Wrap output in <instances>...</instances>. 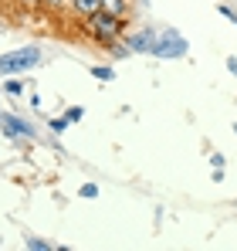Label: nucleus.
I'll return each instance as SVG.
<instances>
[{"mask_svg":"<svg viewBox=\"0 0 237 251\" xmlns=\"http://www.w3.org/2000/svg\"><path fill=\"white\" fill-rule=\"evenodd\" d=\"M85 27H88L95 44H109L125 34V17H118L112 10H95L92 17H85Z\"/></svg>","mask_w":237,"mask_h":251,"instance_id":"f257e3e1","label":"nucleus"},{"mask_svg":"<svg viewBox=\"0 0 237 251\" xmlns=\"http://www.w3.org/2000/svg\"><path fill=\"white\" fill-rule=\"evenodd\" d=\"M210 163H213V170H224V163H227V156H220V153H213V156H210Z\"/></svg>","mask_w":237,"mask_h":251,"instance_id":"2eb2a0df","label":"nucleus"},{"mask_svg":"<svg viewBox=\"0 0 237 251\" xmlns=\"http://www.w3.org/2000/svg\"><path fill=\"white\" fill-rule=\"evenodd\" d=\"M21 3H31V7H38V3H41V0H21Z\"/></svg>","mask_w":237,"mask_h":251,"instance_id":"a211bd4d","label":"nucleus"},{"mask_svg":"<svg viewBox=\"0 0 237 251\" xmlns=\"http://www.w3.org/2000/svg\"><path fill=\"white\" fill-rule=\"evenodd\" d=\"M217 10H220V14H224V17H227L231 24L237 21V10H234V7H227V3H217Z\"/></svg>","mask_w":237,"mask_h":251,"instance_id":"4468645a","label":"nucleus"},{"mask_svg":"<svg viewBox=\"0 0 237 251\" xmlns=\"http://www.w3.org/2000/svg\"><path fill=\"white\" fill-rule=\"evenodd\" d=\"M24 248H31V251H51L54 245H51V241H44V238H34V234H31V238H24Z\"/></svg>","mask_w":237,"mask_h":251,"instance_id":"0eeeda50","label":"nucleus"},{"mask_svg":"<svg viewBox=\"0 0 237 251\" xmlns=\"http://www.w3.org/2000/svg\"><path fill=\"white\" fill-rule=\"evenodd\" d=\"M227 68H231V72L237 75V58H227Z\"/></svg>","mask_w":237,"mask_h":251,"instance_id":"f3484780","label":"nucleus"},{"mask_svg":"<svg viewBox=\"0 0 237 251\" xmlns=\"http://www.w3.org/2000/svg\"><path fill=\"white\" fill-rule=\"evenodd\" d=\"M68 119H51V123H47V129H51V132H65V129H68Z\"/></svg>","mask_w":237,"mask_h":251,"instance_id":"f8f14e48","label":"nucleus"},{"mask_svg":"<svg viewBox=\"0 0 237 251\" xmlns=\"http://www.w3.org/2000/svg\"><path fill=\"white\" fill-rule=\"evenodd\" d=\"M65 119H68V123H81V119H85V109H81V105H71V109L65 112Z\"/></svg>","mask_w":237,"mask_h":251,"instance_id":"9b49d317","label":"nucleus"},{"mask_svg":"<svg viewBox=\"0 0 237 251\" xmlns=\"http://www.w3.org/2000/svg\"><path fill=\"white\" fill-rule=\"evenodd\" d=\"M3 92H7V95H14V99H17V95H21V92H24V85L17 82V78H7V82H3Z\"/></svg>","mask_w":237,"mask_h":251,"instance_id":"9d476101","label":"nucleus"},{"mask_svg":"<svg viewBox=\"0 0 237 251\" xmlns=\"http://www.w3.org/2000/svg\"><path fill=\"white\" fill-rule=\"evenodd\" d=\"M156 34H159V27H139V31L122 34V41L129 44L132 54H153V48H156Z\"/></svg>","mask_w":237,"mask_h":251,"instance_id":"20e7f679","label":"nucleus"},{"mask_svg":"<svg viewBox=\"0 0 237 251\" xmlns=\"http://www.w3.org/2000/svg\"><path fill=\"white\" fill-rule=\"evenodd\" d=\"M0 126H3V132H7V139H14V143H24V139H38V129L27 123V119H21V116H0Z\"/></svg>","mask_w":237,"mask_h":251,"instance_id":"39448f33","label":"nucleus"},{"mask_svg":"<svg viewBox=\"0 0 237 251\" xmlns=\"http://www.w3.org/2000/svg\"><path fill=\"white\" fill-rule=\"evenodd\" d=\"M44 61L41 48H14L7 54H0V75H24L31 68H38Z\"/></svg>","mask_w":237,"mask_h":251,"instance_id":"f03ea898","label":"nucleus"},{"mask_svg":"<svg viewBox=\"0 0 237 251\" xmlns=\"http://www.w3.org/2000/svg\"><path fill=\"white\" fill-rule=\"evenodd\" d=\"M41 3L51 7V10H61V7H65V0H41Z\"/></svg>","mask_w":237,"mask_h":251,"instance_id":"dca6fc26","label":"nucleus"},{"mask_svg":"<svg viewBox=\"0 0 237 251\" xmlns=\"http://www.w3.org/2000/svg\"><path fill=\"white\" fill-rule=\"evenodd\" d=\"M92 75H95L98 82H112V78H116V72H112L109 65H92Z\"/></svg>","mask_w":237,"mask_h":251,"instance_id":"6e6552de","label":"nucleus"},{"mask_svg":"<svg viewBox=\"0 0 237 251\" xmlns=\"http://www.w3.org/2000/svg\"><path fill=\"white\" fill-rule=\"evenodd\" d=\"M234 24H237V21H234Z\"/></svg>","mask_w":237,"mask_h":251,"instance_id":"aec40b11","label":"nucleus"},{"mask_svg":"<svg viewBox=\"0 0 237 251\" xmlns=\"http://www.w3.org/2000/svg\"><path fill=\"white\" fill-rule=\"evenodd\" d=\"M78 197H92V201H95V197H98V187H95V183H85L78 190Z\"/></svg>","mask_w":237,"mask_h":251,"instance_id":"ddd939ff","label":"nucleus"},{"mask_svg":"<svg viewBox=\"0 0 237 251\" xmlns=\"http://www.w3.org/2000/svg\"><path fill=\"white\" fill-rule=\"evenodd\" d=\"M234 132H237V126H234Z\"/></svg>","mask_w":237,"mask_h":251,"instance_id":"6ab92c4d","label":"nucleus"},{"mask_svg":"<svg viewBox=\"0 0 237 251\" xmlns=\"http://www.w3.org/2000/svg\"><path fill=\"white\" fill-rule=\"evenodd\" d=\"M102 10H112L118 17H125V0H102Z\"/></svg>","mask_w":237,"mask_h":251,"instance_id":"1a4fd4ad","label":"nucleus"},{"mask_svg":"<svg viewBox=\"0 0 237 251\" xmlns=\"http://www.w3.org/2000/svg\"><path fill=\"white\" fill-rule=\"evenodd\" d=\"M187 51H190V44H187V38H183L180 31H173V27H159L156 48H153L156 58H187Z\"/></svg>","mask_w":237,"mask_h":251,"instance_id":"7ed1b4c3","label":"nucleus"},{"mask_svg":"<svg viewBox=\"0 0 237 251\" xmlns=\"http://www.w3.org/2000/svg\"><path fill=\"white\" fill-rule=\"evenodd\" d=\"M71 10L78 17H92L95 10H102V0H71Z\"/></svg>","mask_w":237,"mask_h":251,"instance_id":"423d86ee","label":"nucleus"}]
</instances>
